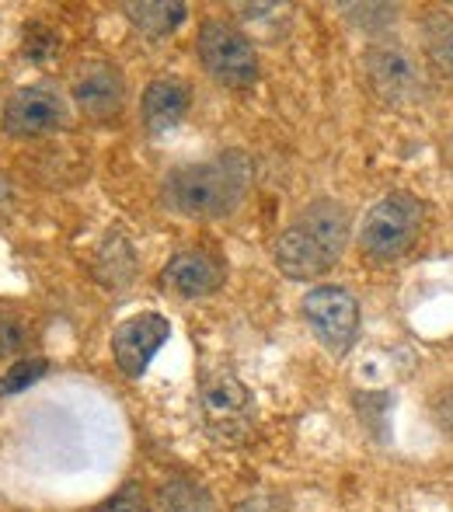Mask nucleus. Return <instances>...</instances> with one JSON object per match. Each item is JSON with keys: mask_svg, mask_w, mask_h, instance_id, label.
<instances>
[{"mask_svg": "<svg viewBox=\"0 0 453 512\" xmlns=\"http://www.w3.org/2000/svg\"><path fill=\"white\" fill-rule=\"evenodd\" d=\"M276 265L286 279H297V283H311V279L325 276L332 269V258L325 255L318 241L307 234L300 223H290V227L279 234L276 241Z\"/></svg>", "mask_w": 453, "mask_h": 512, "instance_id": "nucleus-11", "label": "nucleus"}, {"mask_svg": "<svg viewBox=\"0 0 453 512\" xmlns=\"http://www.w3.org/2000/svg\"><path fill=\"white\" fill-rule=\"evenodd\" d=\"M422 216H426V206L412 192H391V196L377 199L370 213H366L363 230H359L363 255H370L373 262L401 258L415 244V237H419Z\"/></svg>", "mask_w": 453, "mask_h": 512, "instance_id": "nucleus-2", "label": "nucleus"}, {"mask_svg": "<svg viewBox=\"0 0 453 512\" xmlns=\"http://www.w3.org/2000/svg\"><path fill=\"white\" fill-rule=\"evenodd\" d=\"M63 122V105L49 88H21L4 108V129L11 136H42Z\"/></svg>", "mask_w": 453, "mask_h": 512, "instance_id": "nucleus-10", "label": "nucleus"}, {"mask_svg": "<svg viewBox=\"0 0 453 512\" xmlns=\"http://www.w3.org/2000/svg\"><path fill=\"white\" fill-rule=\"evenodd\" d=\"M251 185V161L241 150H230L213 161L175 168L164 182V199L178 216L189 220H220L230 216Z\"/></svg>", "mask_w": 453, "mask_h": 512, "instance_id": "nucleus-1", "label": "nucleus"}, {"mask_svg": "<svg viewBox=\"0 0 453 512\" xmlns=\"http://www.w3.org/2000/svg\"><path fill=\"white\" fill-rule=\"evenodd\" d=\"M366 84L387 105H415L429 95L419 60L401 46H370L363 56Z\"/></svg>", "mask_w": 453, "mask_h": 512, "instance_id": "nucleus-4", "label": "nucleus"}, {"mask_svg": "<svg viewBox=\"0 0 453 512\" xmlns=\"http://www.w3.org/2000/svg\"><path fill=\"white\" fill-rule=\"evenodd\" d=\"M189 112V88L175 77H157L143 91V126L150 133H171Z\"/></svg>", "mask_w": 453, "mask_h": 512, "instance_id": "nucleus-12", "label": "nucleus"}, {"mask_svg": "<svg viewBox=\"0 0 453 512\" xmlns=\"http://www.w3.org/2000/svg\"><path fill=\"white\" fill-rule=\"evenodd\" d=\"M60 53V32H53L49 25H32L25 32V56L35 63H46L49 56Z\"/></svg>", "mask_w": 453, "mask_h": 512, "instance_id": "nucleus-19", "label": "nucleus"}, {"mask_svg": "<svg viewBox=\"0 0 453 512\" xmlns=\"http://www.w3.org/2000/svg\"><path fill=\"white\" fill-rule=\"evenodd\" d=\"M304 317L332 356H345L359 335V304L342 286H318L304 297Z\"/></svg>", "mask_w": 453, "mask_h": 512, "instance_id": "nucleus-5", "label": "nucleus"}, {"mask_svg": "<svg viewBox=\"0 0 453 512\" xmlns=\"http://www.w3.org/2000/svg\"><path fill=\"white\" fill-rule=\"evenodd\" d=\"M422 35H426L429 63H433L447 81H453V18L433 14V18H426V25H422Z\"/></svg>", "mask_w": 453, "mask_h": 512, "instance_id": "nucleus-16", "label": "nucleus"}, {"mask_svg": "<svg viewBox=\"0 0 453 512\" xmlns=\"http://www.w3.org/2000/svg\"><path fill=\"white\" fill-rule=\"evenodd\" d=\"M433 408H436V422H440V429L453 439V387L436 398Z\"/></svg>", "mask_w": 453, "mask_h": 512, "instance_id": "nucleus-22", "label": "nucleus"}, {"mask_svg": "<svg viewBox=\"0 0 453 512\" xmlns=\"http://www.w3.org/2000/svg\"><path fill=\"white\" fill-rule=\"evenodd\" d=\"M122 11H126L129 25L140 35H147V39H164V35H171L182 25L189 7H185L182 0H140V4L133 0V4H122Z\"/></svg>", "mask_w": 453, "mask_h": 512, "instance_id": "nucleus-14", "label": "nucleus"}, {"mask_svg": "<svg viewBox=\"0 0 453 512\" xmlns=\"http://www.w3.org/2000/svg\"><path fill=\"white\" fill-rule=\"evenodd\" d=\"M164 286L175 290L178 297H210L224 286L227 272H224V262L210 251H178L175 258L168 262L164 269Z\"/></svg>", "mask_w": 453, "mask_h": 512, "instance_id": "nucleus-9", "label": "nucleus"}, {"mask_svg": "<svg viewBox=\"0 0 453 512\" xmlns=\"http://www.w3.org/2000/svg\"><path fill=\"white\" fill-rule=\"evenodd\" d=\"M74 98L88 119L109 122L126 105V84L112 63H88L74 77Z\"/></svg>", "mask_w": 453, "mask_h": 512, "instance_id": "nucleus-8", "label": "nucleus"}, {"mask_svg": "<svg viewBox=\"0 0 453 512\" xmlns=\"http://www.w3.org/2000/svg\"><path fill=\"white\" fill-rule=\"evenodd\" d=\"M95 512H150V506H147V499H143L140 485H122L119 492L109 495Z\"/></svg>", "mask_w": 453, "mask_h": 512, "instance_id": "nucleus-21", "label": "nucleus"}, {"mask_svg": "<svg viewBox=\"0 0 453 512\" xmlns=\"http://www.w3.org/2000/svg\"><path fill=\"white\" fill-rule=\"evenodd\" d=\"M161 506L164 512H213V502L196 481L175 478L161 488Z\"/></svg>", "mask_w": 453, "mask_h": 512, "instance_id": "nucleus-17", "label": "nucleus"}, {"mask_svg": "<svg viewBox=\"0 0 453 512\" xmlns=\"http://www.w3.org/2000/svg\"><path fill=\"white\" fill-rule=\"evenodd\" d=\"M11 206V185H7V178H0V213Z\"/></svg>", "mask_w": 453, "mask_h": 512, "instance_id": "nucleus-23", "label": "nucleus"}, {"mask_svg": "<svg viewBox=\"0 0 453 512\" xmlns=\"http://www.w3.org/2000/svg\"><path fill=\"white\" fill-rule=\"evenodd\" d=\"M49 373V359H18V363L11 366V370L0 377V398H7V394H21L28 391V387H35L42 377Z\"/></svg>", "mask_w": 453, "mask_h": 512, "instance_id": "nucleus-18", "label": "nucleus"}, {"mask_svg": "<svg viewBox=\"0 0 453 512\" xmlns=\"http://www.w3.org/2000/svg\"><path fill=\"white\" fill-rule=\"evenodd\" d=\"M199 60L224 88H251L258 81V53L244 32L227 21H206L199 32Z\"/></svg>", "mask_w": 453, "mask_h": 512, "instance_id": "nucleus-3", "label": "nucleus"}, {"mask_svg": "<svg viewBox=\"0 0 453 512\" xmlns=\"http://www.w3.org/2000/svg\"><path fill=\"white\" fill-rule=\"evenodd\" d=\"M133 272H136V258H133V248H129V241L126 237L115 230V234L105 237V244H102V251H98V258H95V276L102 279L105 286H126L129 279H133Z\"/></svg>", "mask_w": 453, "mask_h": 512, "instance_id": "nucleus-15", "label": "nucleus"}, {"mask_svg": "<svg viewBox=\"0 0 453 512\" xmlns=\"http://www.w3.org/2000/svg\"><path fill=\"white\" fill-rule=\"evenodd\" d=\"M28 345V328L18 314L0 310V356H18Z\"/></svg>", "mask_w": 453, "mask_h": 512, "instance_id": "nucleus-20", "label": "nucleus"}, {"mask_svg": "<svg viewBox=\"0 0 453 512\" xmlns=\"http://www.w3.org/2000/svg\"><path fill=\"white\" fill-rule=\"evenodd\" d=\"M168 335H171L168 317L157 314V310L126 317L112 335L115 366H119L129 380H140L143 373H147V366L154 363V356L161 352V345L168 342Z\"/></svg>", "mask_w": 453, "mask_h": 512, "instance_id": "nucleus-6", "label": "nucleus"}, {"mask_svg": "<svg viewBox=\"0 0 453 512\" xmlns=\"http://www.w3.org/2000/svg\"><path fill=\"white\" fill-rule=\"evenodd\" d=\"M203 418L213 436L241 439L251 425V391L237 377H217L203 387Z\"/></svg>", "mask_w": 453, "mask_h": 512, "instance_id": "nucleus-7", "label": "nucleus"}, {"mask_svg": "<svg viewBox=\"0 0 453 512\" xmlns=\"http://www.w3.org/2000/svg\"><path fill=\"white\" fill-rule=\"evenodd\" d=\"M293 223H300L325 248V255L332 262H339L345 241H349V209L342 203H335V199H314Z\"/></svg>", "mask_w": 453, "mask_h": 512, "instance_id": "nucleus-13", "label": "nucleus"}]
</instances>
